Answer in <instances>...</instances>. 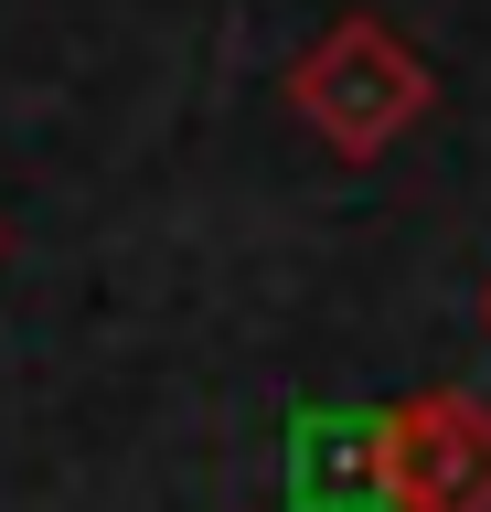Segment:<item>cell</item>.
<instances>
[{
  "mask_svg": "<svg viewBox=\"0 0 491 512\" xmlns=\"http://www.w3.org/2000/svg\"><path fill=\"white\" fill-rule=\"evenodd\" d=\"M278 86H289V118L310 128L321 150H342V160H385L395 139L427 128V107H438L427 54L385 22V11H342V22H321L289 54Z\"/></svg>",
  "mask_w": 491,
  "mask_h": 512,
  "instance_id": "6da1fadb",
  "label": "cell"
},
{
  "mask_svg": "<svg viewBox=\"0 0 491 512\" xmlns=\"http://www.w3.org/2000/svg\"><path fill=\"white\" fill-rule=\"evenodd\" d=\"M0 246H11V235H0Z\"/></svg>",
  "mask_w": 491,
  "mask_h": 512,
  "instance_id": "277c9868",
  "label": "cell"
},
{
  "mask_svg": "<svg viewBox=\"0 0 491 512\" xmlns=\"http://www.w3.org/2000/svg\"><path fill=\"white\" fill-rule=\"evenodd\" d=\"M374 491L395 512H491V395L417 384L374 416Z\"/></svg>",
  "mask_w": 491,
  "mask_h": 512,
  "instance_id": "7a4b0ae2",
  "label": "cell"
},
{
  "mask_svg": "<svg viewBox=\"0 0 491 512\" xmlns=\"http://www.w3.org/2000/svg\"><path fill=\"white\" fill-rule=\"evenodd\" d=\"M481 331H491V278H481Z\"/></svg>",
  "mask_w": 491,
  "mask_h": 512,
  "instance_id": "3957f363",
  "label": "cell"
}]
</instances>
